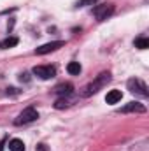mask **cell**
<instances>
[{
  "mask_svg": "<svg viewBox=\"0 0 149 151\" xmlns=\"http://www.w3.org/2000/svg\"><path fill=\"white\" fill-rule=\"evenodd\" d=\"M109 81H111V72H102V74H98L95 77V81H91V83L82 90V97H91V95L98 93Z\"/></svg>",
  "mask_w": 149,
  "mask_h": 151,
  "instance_id": "obj_1",
  "label": "cell"
},
{
  "mask_svg": "<svg viewBox=\"0 0 149 151\" xmlns=\"http://www.w3.org/2000/svg\"><path fill=\"white\" fill-rule=\"evenodd\" d=\"M18 37H7L4 39V40H0V49H9V47H14V46H18Z\"/></svg>",
  "mask_w": 149,
  "mask_h": 151,
  "instance_id": "obj_10",
  "label": "cell"
},
{
  "mask_svg": "<svg viewBox=\"0 0 149 151\" xmlns=\"http://www.w3.org/2000/svg\"><path fill=\"white\" fill-rule=\"evenodd\" d=\"M65 42L63 40H54V42H47V44H44V46H40L35 49V53L37 55H47V53H51V51H56V49H60L62 46H63Z\"/></svg>",
  "mask_w": 149,
  "mask_h": 151,
  "instance_id": "obj_6",
  "label": "cell"
},
{
  "mask_svg": "<svg viewBox=\"0 0 149 151\" xmlns=\"http://www.w3.org/2000/svg\"><path fill=\"white\" fill-rule=\"evenodd\" d=\"M72 102L67 99V97H60L56 102H54V109H65V107H69Z\"/></svg>",
  "mask_w": 149,
  "mask_h": 151,
  "instance_id": "obj_13",
  "label": "cell"
},
{
  "mask_svg": "<svg viewBox=\"0 0 149 151\" xmlns=\"http://www.w3.org/2000/svg\"><path fill=\"white\" fill-rule=\"evenodd\" d=\"M39 118V113L35 107H27V109H23L19 116L14 119V125H27V123H32V121H35Z\"/></svg>",
  "mask_w": 149,
  "mask_h": 151,
  "instance_id": "obj_3",
  "label": "cell"
},
{
  "mask_svg": "<svg viewBox=\"0 0 149 151\" xmlns=\"http://www.w3.org/2000/svg\"><path fill=\"white\" fill-rule=\"evenodd\" d=\"M54 91H56L58 95H62V97H65V95H70V93H72V84H70V83L58 84V86L54 88Z\"/></svg>",
  "mask_w": 149,
  "mask_h": 151,
  "instance_id": "obj_9",
  "label": "cell"
},
{
  "mask_svg": "<svg viewBox=\"0 0 149 151\" xmlns=\"http://www.w3.org/2000/svg\"><path fill=\"white\" fill-rule=\"evenodd\" d=\"M119 113H139V114H144L146 113V106L140 104V102H128L126 106H123L119 109Z\"/></svg>",
  "mask_w": 149,
  "mask_h": 151,
  "instance_id": "obj_7",
  "label": "cell"
},
{
  "mask_svg": "<svg viewBox=\"0 0 149 151\" xmlns=\"http://www.w3.org/2000/svg\"><path fill=\"white\" fill-rule=\"evenodd\" d=\"M37 151H49V150L46 148V144H39V146H37Z\"/></svg>",
  "mask_w": 149,
  "mask_h": 151,
  "instance_id": "obj_16",
  "label": "cell"
},
{
  "mask_svg": "<svg viewBox=\"0 0 149 151\" xmlns=\"http://www.w3.org/2000/svg\"><path fill=\"white\" fill-rule=\"evenodd\" d=\"M4 144H5V139H2V141H0V151L4 150Z\"/></svg>",
  "mask_w": 149,
  "mask_h": 151,
  "instance_id": "obj_17",
  "label": "cell"
},
{
  "mask_svg": "<svg viewBox=\"0 0 149 151\" xmlns=\"http://www.w3.org/2000/svg\"><path fill=\"white\" fill-rule=\"evenodd\" d=\"M123 99V93L119 91V90H111L107 95H105V102L107 104H116V102H119Z\"/></svg>",
  "mask_w": 149,
  "mask_h": 151,
  "instance_id": "obj_8",
  "label": "cell"
},
{
  "mask_svg": "<svg viewBox=\"0 0 149 151\" xmlns=\"http://www.w3.org/2000/svg\"><path fill=\"white\" fill-rule=\"evenodd\" d=\"M32 72L37 76V77L44 79V81L53 79V77H54V74H56L54 67H51V65H37V67H34V70H32Z\"/></svg>",
  "mask_w": 149,
  "mask_h": 151,
  "instance_id": "obj_5",
  "label": "cell"
},
{
  "mask_svg": "<svg viewBox=\"0 0 149 151\" xmlns=\"http://www.w3.org/2000/svg\"><path fill=\"white\" fill-rule=\"evenodd\" d=\"M67 72L72 76H79L81 74V65H79V62H70L69 65H67Z\"/></svg>",
  "mask_w": 149,
  "mask_h": 151,
  "instance_id": "obj_12",
  "label": "cell"
},
{
  "mask_svg": "<svg viewBox=\"0 0 149 151\" xmlns=\"http://www.w3.org/2000/svg\"><path fill=\"white\" fill-rule=\"evenodd\" d=\"M135 47H139V49H148L149 47V39H146V37L135 39Z\"/></svg>",
  "mask_w": 149,
  "mask_h": 151,
  "instance_id": "obj_14",
  "label": "cell"
},
{
  "mask_svg": "<svg viewBox=\"0 0 149 151\" xmlns=\"http://www.w3.org/2000/svg\"><path fill=\"white\" fill-rule=\"evenodd\" d=\"M97 0H79V7H84V5H91V4H95Z\"/></svg>",
  "mask_w": 149,
  "mask_h": 151,
  "instance_id": "obj_15",
  "label": "cell"
},
{
  "mask_svg": "<svg viewBox=\"0 0 149 151\" xmlns=\"http://www.w3.org/2000/svg\"><path fill=\"white\" fill-rule=\"evenodd\" d=\"M112 14H114V5L112 4H102V5H97L93 9V16L98 21H104V19L111 18Z\"/></svg>",
  "mask_w": 149,
  "mask_h": 151,
  "instance_id": "obj_4",
  "label": "cell"
},
{
  "mask_svg": "<svg viewBox=\"0 0 149 151\" xmlns=\"http://www.w3.org/2000/svg\"><path fill=\"white\" fill-rule=\"evenodd\" d=\"M9 151H25V142L21 139L9 141Z\"/></svg>",
  "mask_w": 149,
  "mask_h": 151,
  "instance_id": "obj_11",
  "label": "cell"
},
{
  "mask_svg": "<svg viewBox=\"0 0 149 151\" xmlns=\"http://www.w3.org/2000/svg\"><path fill=\"white\" fill-rule=\"evenodd\" d=\"M126 86H128V90H130L133 95H139V97H142V99H148L149 97L148 84H146L142 79H139V77H132V79H128Z\"/></svg>",
  "mask_w": 149,
  "mask_h": 151,
  "instance_id": "obj_2",
  "label": "cell"
}]
</instances>
